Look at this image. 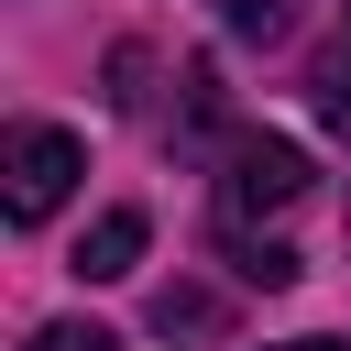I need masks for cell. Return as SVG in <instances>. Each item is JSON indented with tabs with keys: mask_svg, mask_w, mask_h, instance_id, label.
Here are the masks:
<instances>
[{
	"mask_svg": "<svg viewBox=\"0 0 351 351\" xmlns=\"http://www.w3.org/2000/svg\"><path fill=\"white\" fill-rule=\"evenodd\" d=\"M77 176H88L77 132H55V121H11V143H0V197H11V219H22V230H33V219H55Z\"/></svg>",
	"mask_w": 351,
	"mask_h": 351,
	"instance_id": "1",
	"label": "cell"
},
{
	"mask_svg": "<svg viewBox=\"0 0 351 351\" xmlns=\"http://www.w3.org/2000/svg\"><path fill=\"white\" fill-rule=\"evenodd\" d=\"M307 176H318V165H307L285 132H241V143H230V176H219V219H241V230H252L263 208H296V197H307Z\"/></svg>",
	"mask_w": 351,
	"mask_h": 351,
	"instance_id": "2",
	"label": "cell"
},
{
	"mask_svg": "<svg viewBox=\"0 0 351 351\" xmlns=\"http://www.w3.org/2000/svg\"><path fill=\"white\" fill-rule=\"evenodd\" d=\"M143 241H154V219H143V208H99V219H88V241H77V285H121V274L143 263Z\"/></svg>",
	"mask_w": 351,
	"mask_h": 351,
	"instance_id": "3",
	"label": "cell"
},
{
	"mask_svg": "<svg viewBox=\"0 0 351 351\" xmlns=\"http://www.w3.org/2000/svg\"><path fill=\"white\" fill-rule=\"evenodd\" d=\"M219 241H230V274H241V285H296V274H307L285 241H252V230H230V219H219Z\"/></svg>",
	"mask_w": 351,
	"mask_h": 351,
	"instance_id": "4",
	"label": "cell"
},
{
	"mask_svg": "<svg viewBox=\"0 0 351 351\" xmlns=\"http://www.w3.org/2000/svg\"><path fill=\"white\" fill-rule=\"evenodd\" d=\"M154 329H165V340H208L219 307H208V296H154Z\"/></svg>",
	"mask_w": 351,
	"mask_h": 351,
	"instance_id": "5",
	"label": "cell"
},
{
	"mask_svg": "<svg viewBox=\"0 0 351 351\" xmlns=\"http://www.w3.org/2000/svg\"><path fill=\"white\" fill-rule=\"evenodd\" d=\"M22 351H121V340H110V329H88V318H44Z\"/></svg>",
	"mask_w": 351,
	"mask_h": 351,
	"instance_id": "6",
	"label": "cell"
},
{
	"mask_svg": "<svg viewBox=\"0 0 351 351\" xmlns=\"http://www.w3.org/2000/svg\"><path fill=\"white\" fill-rule=\"evenodd\" d=\"M219 22H230V33H241V44H263V33H274V22H285V11H274V0H219Z\"/></svg>",
	"mask_w": 351,
	"mask_h": 351,
	"instance_id": "7",
	"label": "cell"
},
{
	"mask_svg": "<svg viewBox=\"0 0 351 351\" xmlns=\"http://www.w3.org/2000/svg\"><path fill=\"white\" fill-rule=\"evenodd\" d=\"M274 351H340V340H274Z\"/></svg>",
	"mask_w": 351,
	"mask_h": 351,
	"instance_id": "8",
	"label": "cell"
}]
</instances>
